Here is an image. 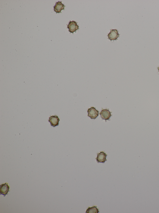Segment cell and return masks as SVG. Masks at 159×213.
I'll list each match as a JSON object with an SVG mask.
<instances>
[{
  "label": "cell",
  "mask_w": 159,
  "mask_h": 213,
  "mask_svg": "<svg viewBox=\"0 0 159 213\" xmlns=\"http://www.w3.org/2000/svg\"><path fill=\"white\" fill-rule=\"evenodd\" d=\"M112 113L110 111L109 109H102L100 114L102 120H105L106 122L107 120H109L110 118L112 116L111 114Z\"/></svg>",
  "instance_id": "6da1fadb"
},
{
  "label": "cell",
  "mask_w": 159,
  "mask_h": 213,
  "mask_svg": "<svg viewBox=\"0 0 159 213\" xmlns=\"http://www.w3.org/2000/svg\"><path fill=\"white\" fill-rule=\"evenodd\" d=\"M77 24V22L75 21H70L67 25V28L68 29L69 31L72 33L75 32H76L77 30L79 29V27Z\"/></svg>",
  "instance_id": "7a4b0ae2"
},
{
  "label": "cell",
  "mask_w": 159,
  "mask_h": 213,
  "mask_svg": "<svg viewBox=\"0 0 159 213\" xmlns=\"http://www.w3.org/2000/svg\"><path fill=\"white\" fill-rule=\"evenodd\" d=\"M88 116L92 119L95 120L99 116V112L95 108L91 107L87 110Z\"/></svg>",
  "instance_id": "3957f363"
},
{
  "label": "cell",
  "mask_w": 159,
  "mask_h": 213,
  "mask_svg": "<svg viewBox=\"0 0 159 213\" xmlns=\"http://www.w3.org/2000/svg\"><path fill=\"white\" fill-rule=\"evenodd\" d=\"M120 35L118 30L111 29L110 32L108 34V39L112 41L118 40V38L119 37Z\"/></svg>",
  "instance_id": "277c9868"
},
{
  "label": "cell",
  "mask_w": 159,
  "mask_h": 213,
  "mask_svg": "<svg viewBox=\"0 0 159 213\" xmlns=\"http://www.w3.org/2000/svg\"><path fill=\"white\" fill-rule=\"evenodd\" d=\"M107 155H108L104 152H100V153H98L97 157L96 158L97 162L98 163H105L107 161L106 157Z\"/></svg>",
  "instance_id": "5b68a950"
},
{
  "label": "cell",
  "mask_w": 159,
  "mask_h": 213,
  "mask_svg": "<svg viewBox=\"0 0 159 213\" xmlns=\"http://www.w3.org/2000/svg\"><path fill=\"white\" fill-rule=\"evenodd\" d=\"M10 187L8 183L2 184L1 185V192L0 194L3 195L4 197H6L10 191Z\"/></svg>",
  "instance_id": "8992f818"
},
{
  "label": "cell",
  "mask_w": 159,
  "mask_h": 213,
  "mask_svg": "<svg viewBox=\"0 0 159 213\" xmlns=\"http://www.w3.org/2000/svg\"><path fill=\"white\" fill-rule=\"evenodd\" d=\"M65 6L62 3V1H58L56 3L54 7V10L56 13H61V11L64 10Z\"/></svg>",
  "instance_id": "52a82bcc"
},
{
  "label": "cell",
  "mask_w": 159,
  "mask_h": 213,
  "mask_svg": "<svg viewBox=\"0 0 159 213\" xmlns=\"http://www.w3.org/2000/svg\"><path fill=\"white\" fill-rule=\"evenodd\" d=\"M60 121V119L57 116H51L49 118V122L50 123L51 126L55 127L56 126H58L59 125V123Z\"/></svg>",
  "instance_id": "ba28073f"
},
{
  "label": "cell",
  "mask_w": 159,
  "mask_h": 213,
  "mask_svg": "<svg viewBox=\"0 0 159 213\" xmlns=\"http://www.w3.org/2000/svg\"><path fill=\"white\" fill-rule=\"evenodd\" d=\"M98 209L97 206H93L92 207H89L86 211V213H99Z\"/></svg>",
  "instance_id": "9c48e42d"
},
{
  "label": "cell",
  "mask_w": 159,
  "mask_h": 213,
  "mask_svg": "<svg viewBox=\"0 0 159 213\" xmlns=\"http://www.w3.org/2000/svg\"><path fill=\"white\" fill-rule=\"evenodd\" d=\"M158 73H159L158 74H159V66L158 67Z\"/></svg>",
  "instance_id": "30bf717a"
}]
</instances>
